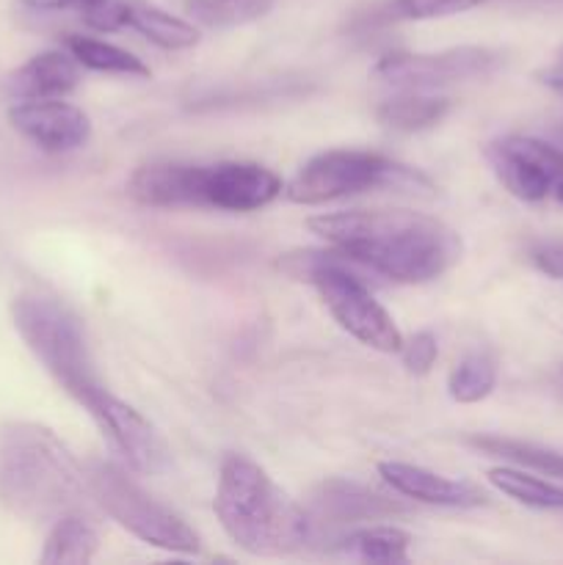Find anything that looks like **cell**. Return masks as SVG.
<instances>
[{
  "label": "cell",
  "mask_w": 563,
  "mask_h": 565,
  "mask_svg": "<svg viewBox=\"0 0 563 565\" xmlns=\"http://www.w3.org/2000/svg\"><path fill=\"white\" fill-rule=\"evenodd\" d=\"M307 226L357 265L403 285L439 279L461 259V237L445 221L414 210L323 213Z\"/></svg>",
  "instance_id": "1"
},
{
  "label": "cell",
  "mask_w": 563,
  "mask_h": 565,
  "mask_svg": "<svg viewBox=\"0 0 563 565\" xmlns=\"http://www.w3.org/2000/svg\"><path fill=\"white\" fill-rule=\"evenodd\" d=\"M86 467L39 423L0 425V505L25 522H59L88 500Z\"/></svg>",
  "instance_id": "2"
},
{
  "label": "cell",
  "mask_w": 563,
  "mask_h": 565,
  "mask_svg": "<svg viewBox=\"0 0 563 565\" xmlns=\"http://www.w3.org/2000/svg\"><path fill=\"white\" fill-rule=\"evenodd\" d=\"M215 516L235 546L248 555H290L312 541V522L259 463L226 456L219 469Z\"/></svg>",
  "instance_id": "3"
},
{
  "label": "cell",
  "mask_w": 563,
  "mask_h": 565,
  "mask_svg": "<svg viewBox=\"0 0 563 565\" xmlns=\"http://www.w3.org/2000/svg\"><path fill=\"white\" fill-rule=\"evenodd\" d=\"M11 320L28 351L53 375L55 384L92 414L108 390L94 370L86 331L77 315L55 298L25 292L11 303Z\"/></svg>",
  "instance_id": "4"
},
{
  "label": "cell",
  "mask_w": 563,
  "mask_h": 565,
  "mask_svg": "<svg viewBox=\"0 0 563 565\" xmlns=\"http://www.w3.org/2000/svg\"><path fill=\"white\" fill-rule=\"evenodd\" d=\"M353 259L342 252H293L279 259V268L298 281H309L323 298L331 318L342 331L362 345L381 353H401L403 334L392 315L375 301L357 270Z\"/></svg>",
  "instance_id": "5"
},
{
  "label": "cell",
  "mask_w": 563,
  "mask_h": 565,
  "mask_svg": "<svg viewBox=\"0 0 563 565\" xmlns=\"http://www.w3.org/2000/svg\"><path fill=\"white\" fill-rule=\"evenodd\" d=\"M368 191H431L428 177L397 160L359 149H329L315 154L304 169L287 182V202L315 207V204L337 202Z\"/></svg>",
  "instance_id": "6"
},
{
  "label": "cell",
  "mask_w": 563,
  "mask_h": 565,
  "mask_svg": "<svg viewBox=\"0 0 563 565\" xmlns=\"http://www.w3.org/2000/svg\"><path fill=\"white\" fill-rule=\"evenodd\" d=\"M86 480L92 500L138 541L155 546V550L174 552V555H196L202 550V539L196 530L163 502L149 497L119 467L92 461L86 463Z\"/></svg>",
  "instance_id": "7"
},
{
  "label": "cell",
  "mask_w": 563,
  "mask_h": 565,
  "mask_svg": "<svg viewBox=\"0 0 563 565\" xmlns=\"http://www.w3.org/2000/svg\"><path fill=\"white\" fill-rule=\"evenodd\" d=\"M502 66V53L491 47H464L439 50V53H392L384 55L373 66V77L406 92H425V88L450 86V83L480 81L495 75Z\"/></svg>",
  "instance_id": "8"
},
{
  "label": "cell",
  "mask_w": 563,
  "mask_h": 565,
  "mask_svg": "<svg viewBox=\"0 0 563 565\" xmlns=\"http://www.w3.org/2000/svg\"><path fill=\"white\" fill-rule=\"evenodd\" d=\"M497 180L522 202H544L563 185V149L530 136H506L486 149Z\"/></svg>",
  "instance_id": "9"
},
{
  "label": "cell",
  "mask_w": 563,
  "mask_h": 565,
  "mask_svg": "<svg viewBox=\"0 0 563 565\" xmlns=\"http://www.w3.org/2000/svg\"><path fill=\"white\" fill-rule=\"evenodd\" d=\"M282 180L259 163H224L204 166L202 171V207L224 210V213H254L268 207L282 196Z\"/></svg>",
  "instance_id": "10"
},
{
  "label": "cell",
  "mask_w": 563,
  "mask_h": 565,
  "mask_svg": "<svg viewBox=\"0 0 563 565\" xmlns=\"http://www.w3.org/2000/svg\"><path fill=\"white\" fill-rule=\"evenodd\" d=\"M9 121L22 138L44 152H75L92 138V119L61 97L14 103L9 108Z\"/></svg>",
  "instance_id": "11"
},
{
  "label": "cell",
  "mask_w": 563,
  "mask_h": 565,
  "mask_svg": "<svg viewBox=\"0 0 563 565\" xmlns=\"http://www.w3.org/2000/svg\"><path fill=\"white\" fill-rule=\"evenodd\" d=\"M92 417L103 428V434L114 441L116 450L125 456L130 469L141 475H158L169 467V447H166V441L125 401H119V397L108 392L103 403L92 412Z\"/></svg>",
  "instance_id": "12"
},
{
  "label": "cell",
  "mask_w": 563,
  "mask_h": 565,
  "mask_svg": "<svg viewBox=\"0 0 563 565\" xmlns=\"http://www.w3.org/2000/svg\"><path fill=\"white\" fill-rule=\"evenodd\" d=\"M309 522L318 524H370V522H390V519L406 516V505L401 500L381 494L370 486L353 483L346 478H331L315 489L312 502H309Z\"/></svg>",
  "instance_id": "13"
},
{
  "label": "cell",
  "mask_w": 563,
  "mask_h": 565,
  "mask_svg": "<svg viewBox=\"0 0 563 565\" xmlns=\"http://www.w3.org/2000/svg\"><path fill=\"white\" fill-rule=\"evenodd\" d=\"M202 171L204 166L171 160L138 166L127 180V196L141 207H202Z\"/></svg>",
  "instance_id": "14"
},
{
  "label": "cell",
  "mask_w": 563,
  "mask_h": 565,
  "mask_svg": "<svg viewBox=\"0 0 563 565\" xmlns=\"http://www.w3.org/2000/svg\"><path fill=\"white\" fill-rule=\"evenodd\" d=\"M379 475L392 491L408 500L425 502V505L439 508H480L486 505V494L478 486L467 480H453L445 475H436L425 467L403 461H381Z\"/></svg>",
  "instance_id": "15"
},
{
  "label": "cell",
  "mask_w": 563,
  "mask_h": 565,
  "mask_svg": "<svg viewBox=\"0 0 563 565\" xmlns=\"http://www.w3.org/2000/svg\"><path fill=\"white\" fill-rule=\"evenodd\" d=\"M81 83V64L72 58L70 50H44L17 66L6 77L3 88L14 103L22 99H53L75 92Z\"/></svg>",
  "instance_id": "16"
},
{
  "label": "cell",
  "mask_w": 563,
  "mask_h": 565,
  "mask_svg": "<svg viewBox=\"0 0 563 565\" xmlns=\"http://www.w3.org/2000/svg\"><path fill=\"white\" fill-rule=\"evenodd\" d=\"M99 539L81 513H70L53 522L39 561L44 565H86L97 555Z\"/></svg>",
  "instance_id": "17"
},
{
  "label": "cell",
  "mask_w": 563,
  "mask_h": 565,
  "mask_svg": "<svg viewBox=\"0 0 563 565\" xmlns=\"http://www.w3.org/2000/svg\"><path fill=\"white\" fill-rule=\"evenodd\" d=\"M447 110H450V99L434 97V94L408 92L401 94V97L381 103L375 116H379L381 125L390 127V130L423 132L439 125L447 116Z\"/></svg>",
  "instance_id": "18"
},
{
  "label": "cell",
  "mask_w": 563,
  "mask_h": 565,
  "mask_svg": "<svg viewBox=\"0 0 563 565\" xmlns=\"http://www.w3.org/2000/svg\"><path fill=\"white\" fill-rule=\"evenodd\" d=\"M486 478L497 491L511 497L519 505L533 508V511L563 513V486L513 467H495L486 472Z\"/></svg>",
  "instance_id": "19"
},
{
  "label": "cell",
  "mask_w": 563,
  "mask_h": 565,
  "mask_svg": "<svg viewBox=\"0 0 563 565\" xmlns=\"http://www.w3.org/2000/svg\"><path fill=\"white\" fill-rule=\"evenodd\" d=\"M127 28L147 36L160 50H188L199 42V31L182 17L144 3H127Z\"/></svg>",
  "instance_id": "20"
},
{
  "label": "cell",
  "mask_w": 563,
  "mask_h": 565,
  "mask_svg": "<svg viewBox=\"0 0 563 565\" xmlns=\"http://www.w3.org/2000/svg\"><path fill=\"white\" fill-rule=\"evenodd\" d=\"M412 535L395 524H370L348 533L342 550L368 563H408Z\"/></svg>",
  "instance_id": "21"
},
{
  "label": "cell",
  "mask_w": 563,
  "mask_h": 565,
  "mask_svg": "<svg viewBox=\"0 0 563 565\" xmlns=\"http://www.w3.org/2000/svg\"><path fill=\"white\" fill-rule=\"evenodd\" d=\"M66 50L81 66L92 72H105V75H127V77H149V66L138 55L116 47V44L103 42L94 36H70Z\"/></svg>",
  "instance_id": "22"
},
{
  "label": "cell",
  "mask_w": 563,
  "mask_h": 565,
  "mask_svg": "<svg viewBox=\"0 0 563 565\" xmlns=\"http://www.w3.org/2000/svg\"><path fill=\"white\" fill-rule=\"evenodd\" d=\"M276 0H185V14L204 28H241L274 11Z\"/></svg>",
  "instance_id": "23"
},
{
  "label": "cell",
  "mask_w": 563,
  "mask_h": 565,
  "mask_svg": "<svg viewBox=\"0 0 563 565\" xmlns=\"http://www.w3.org/2000/svg\"><path fill=\"white\" fill-rule=\"evenodd\" d=\"M469 445L478 450L489 452V456H500L506 461L522 463V467L535 469L541 475L563 480V452L546 450V447L528 445V441L517 439H502V436H469Z\"/></svg>",
  "instance_id": "24"
},
{
  "label": "cell",
  "mask_w": 563,
  "mask_h": 565,
  "mask_svg": "<svg viewBox=\"0 0 563 565\" xmlns=\"http://www.w3.org/2000/svg\"><path fill=\"white\" fill-rule=\"evenodd\" d=\"M497 384V362L489 353H467L461 362L453 367L447 379V390L456 403H480L491 395Z\"/></svg>",
  "instance_id": "25"
},
{
  "label": "cell",
  "mask_w": 563,
  "mask_h": 565,
  "mask_svg": "<svg viewBox=\"0 0 563 565\" xmlns=\"http://www.w3.org/2000/svg\"><path fill=\"white\" fill-rule=\"evenodd\" d=\"M486 0H392V11L401 20H439L478 9Z\"/></svg>",
  "instance_id": "26"
},
{
  "label": "cell",
  "mask_w": 563,
  "mask_h": 565,
  "mask_svg": "<svg viewBox=\"0 0 563 565\" xmlns=\"http://www.w3.org/2000/svg\"><path fill=\"white\" fill-rule=\"evenodd\" d=\"M401 356L408 373L428 375L431 367L436 364V359H439V342H436V337L431 334V331H417L412 340H403Z\"/></svg>",
  "instance_id": "27"
},
{
  "label": "cell",
  "mask_w": 563,
  "mask_h": 565,
  "mask_svg": "<svg viewBox=\"0 0 563 565\" xmlns=\"http://www.w3.org/2000/svg\"><path fill=\"white\" fill-rule=\"evenodd\" d=\"M530 257H533V265L541 274L550 276V279L563 281V246H557V243H544V246H535Z\"/></svg>",
  "instance_id": "28"
},
{
  "label": "cell",
  "mask_w": 563,
  "mask_h": 565,
  "mask_svg": "<svg viewBox=\"0 0 563 565\" xmlns=\"http://www.w3.org/2000/svg\"><path fill=\"white\" fill-rule=\"evenodd\" d=\"M25 9L39 11V14H61V11H75V14H86L94 6L103 0H20Z\"/></svg>",
  "instance_id": "29"
},
{
  "label": "cell",
  "mask_w": 563,
  "mask_h": 565,
  "mask_svg": "<svg viewBox=\"0 0 563 565\" xmlns=\"http://www.w3.org/2000/svg\"><path fill=\"white\" fill-rule=\"evenodd\" d=\"M541 83H546V86L555 88L557 94H563V53H561V61H557L552 70L541 72Z\"/></svg>",
  "instance_id": "30"
}]
</instances>
